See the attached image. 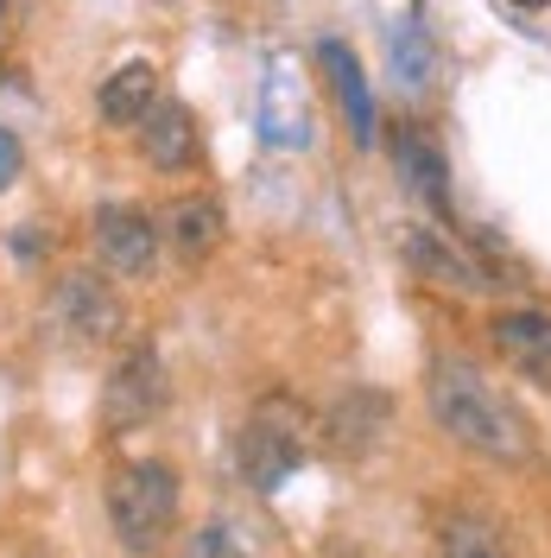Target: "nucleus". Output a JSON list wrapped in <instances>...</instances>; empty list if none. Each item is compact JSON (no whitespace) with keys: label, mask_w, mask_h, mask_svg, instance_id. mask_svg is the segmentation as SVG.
<instances>
[{"label":"nucleus","mask_w":551,"mask_h":558,"mask_svg":"<svg viewBox=\"0 0 551 558\" xmlns=\"http://www.w3.org/2000/svg\"><path fill=\"white\" fill-rule=\"evenodd\" d=\"M425 407H431V425L444 432L450 445H463L482 463L519 470L539 451V432H532V418L519 413V400L501 393L463 355H431V368H425Z\"/></svg>","instance_id":"f257e3e1"},{"label":"nucleus","mask_w":551,"mask_h":558,"mask_svg":"<svg viewBox=\"0 0 551 558\" xmlns=\"http://www.w3.org/2000/svg\"><path fill=\"white\" fill-rule=\"evenodd\" d=\"M108 526L121 539V553L152 558L177 526V470L159 457H134V463H114L102 488Z\"/></svg>","instance_id":"f03ea898"},{"label":"nucleus","mask_w":551,"mask_h":558,"mask_svg":"<svg viewBox=\"0 0 551 558\" xmlns=\"http://www.w3.org/2000/svg\"><path fill=\"white\" fill-rule=\"evenodd\" d=\"M305 445H310V413L292 393H267V400L242 418V432H235V476H242L254 495H273V488H285V476L305 463Z\"/></svg>","instance_id":"7ed1b4c3"},{"label":"nucleus","mask_w":551,"mask_h":558,"mask_svg":"<svg viewBox=\"0 0 551 558\" xmlns=\"http://www.w3.org/2000/svg\"><path fill=\"white\" fill-rule=\"evenodd\" d=\"M310 432H317V445L323 457H336V463H362V457H375L387 445V432H393V393L387 387H343L323 413L310 418Z\"/></svg>","instance_id":"20e7f679"},{"label":"nucleus","mask_w":551,"mask_h":558,"mask_svg":"<svg viewBox=\"0 0 551 558\" xmlns=\"http://www.w3.org/2000/svg\"><path fill=\"white\" fill-rule=\"evenodd\" d=\"M166 400H172V381H166L159 349L134 343V349H121V362L108 368V381H102V425L108 432H139V425H152L166 413Z\"/></svg>","instance_id":"39448f33"},{"label":"nucleus","mask_w":551,"mask_h":558,"mask_svg":"<svg viewBox=\"0 0 551 558\" xmlns=\"http://www.w3.org/2000/svg\"><path fill=\"white\" fill-rule=\"evenodd\" d=\"M121 292L108 286L96 267H76V274H58V286H51V324L64 330L70 343L96 349L108 343V337H121Z\"/></svg>","instance_id":"423d86ee"},{"label":"nucleus","mask_w":551,"mask_h":558,"mask_svg":"<svg viewBox=\"0 0 551 558\" xmlns=\"http://www.w3.org/2000/svg\"><path fill=\"white\" fill-rule=\"evenodd\" d=\"M89 242L114 279H146L159 267V216H146L139 204H102L89 216Z\"/></svg>","instance_id":"0eeeda50"},{"label":"nucleus","mask_w":551,"mask_h":558,"mask_svg":"<svg viewBox=\"0 0 551 558\" xmlns=\"http://www.w3.org/2000/svg\"><path fill=\"white\" fill-rule=\"evenodd\" d=\"M406 260H413L418 274L431 279V286H450V292H488L494 286V274H488V260L476 254L469 242H456L444 222H418V229H406Z\"/></svg>","instance_id":"6e6552de"},{"label":"nucleus","mask_w":551,"mask_h":558,"mask_svg":"<svg viewBox=\"0 0 551 558\" xmlns=\"http://www.w3.org/2000/svg\"><path fill=\"white\" fill-rule=\"evenodd\" d=\"M488 349L514 368L519 381L551 387V312H539V305H501L488 317Z\"/></svg>","instance_id":"1a4fd4ad"},{"label":"nucleus","mask_w":551,"mask_h":558,"mask_svg":"<svg viewBox=\"0 0 551 558\" xmlns=\"http://www.w3.org/2000/svg\"><path fill=\"white\" fill-rule=\"evenodd\" d=\"M393 172L406 184V197H418L438 222H450V159L425 128H400L393 134Z\"/></svg>","instance_id":"9d476101"},{"label":"nucleus","mask_w":551,"mask_h":558,"mask_svg":"<svg viewBox=\"0 0 551 558\" xmlns=\"http://www.w3.org/2000/svg\"><path fill=\"white\" fill-rule=\"evenodd\" d=\"M159 235H166V247H172L184 267H197V260H209V254L222 247V235H229V216H222V204H216L209 191H184V197H172V204H166V216H159Z\"/></svg>","instance_id":"9b49d317"},{"label":"nucleus","mask_w":551,"mask_h":558,"mask_svg":"<svg viewBox=\"0 0 551 558\" xmlns=\"http://www.w3.org/2000/svg\"><path fill=\"white\" fill-rule=\"evenodd\" d=\"M260 134H267V146H310V102L285 58H273L267 89H260Z\"/></svg>","instance_id":"f8f14e48"},{"label":"nucleus","mask_w":551,"mask_h":558,"mask_svg":"<svg viewBox=\"0 0 551 558\" xmlns=\"http://www.w3.org/2000/svg\"><path fill=\"white\" fill-rule=\"evenodd\" d=\"M159 102H166V96H159V64H152V58L121 64L102 89H96V114H102L108 128H146V114Z\"/></svg>","instance_id":"ddd939ff"},{"label":"nucleus","mask_w":551,"mask_h":558,"mask_svg":"<svg viewBox=\"0 0 551 558\" xmlns=\"http://www.w3.org/2000/svg\"><path fill=\"white\" fill-rule=\"evenodd\" d=\"M317 64L330 70V89H336V102H343V114H348V134H355V146H375L380 121H375V96H368L362 58L348 51L343 38H323V45H317Z\"/></svg>","instance_id":"4468645a"},{"label":"nucleus","mask_w":551,"mask_h":558,"mask_svg":"<svg viewBox=\"0 0 551 558\" xmlns=\"http://www.w3.org/2000/svg\"><path fill=\"white\" fill-rule=\"evenodd\" d=\"M139 146H146V159L159 166V172H184V166H197V114L184 102H159L146 114V128H139Z\"/></svg>","instance_id":"2eb2a0df"},{"label":"nucleus","mask_w":551,"mask_h":558,"mask_svg":"<svg viewBox=\"0 0 551 558\" xmlns=\"http://www.w3.org/2000/svg\"><path fill=\"white\" fill-rule=\"evenodd\" d=\"M438 558H514V553H507V533L488 521V514L456 508L444 521V533H438Z\"/></svg>","instance_id":"dca6fc26"},{"label":"nucleus","mask_w":551,"mask_h":558,"mask_svg":"<svg viewBox=\"0 0 551 558\" xmlns=\"http://www.w3.org/2000/svg\"><path fill=\"white\" fill-rule=\"evenodd\" d=\"M431 76H438V45H431V33H425V20H400L393 26V83L400 89H431Z\"/></svg>","instance_id":"f3484780"},{"label":"nucleus","mask_w":551,"mask_h":558,"mask_svg":"<svg viewBox=\"0 0 551 558\" xmlns=\"http://www.w3.org/2000/svg\"><path fill=\"white\" fill-rule=\"evenodd\" d=\"M177 558H247V553L235 546V533H229V526H197V533L177 546Z\"/></svg>","instance_id":"a211bd4d"},{"label":"nucleus","mask_w":551,"mask_h":558,"mask_svg":"<svg viewBox=\"0 0 551 558\" xmlns=\"http://www.w3.org/2000/svg\"><path fill=\"white\" fill-rule=\"evenodd\" d=\"M20 166H26V153H20V140H13L7 128H0V191H7L13 178H20Z\"/></svg>","instance_id":"6ab92c4d"},{"label":"nucleus","mask_w":551,"mask_h":558,"mask_svg":"<svg viewBox=\"0 0 551 558\" xmlns=\"http://www.w3.org/2000/svg\"><path fill=\"white\" fill-rule=\"evenodd\" d=\"M519 7H551V0H519Z\"/></svg>","instance_id":"aec40b11"}]
</instances>
